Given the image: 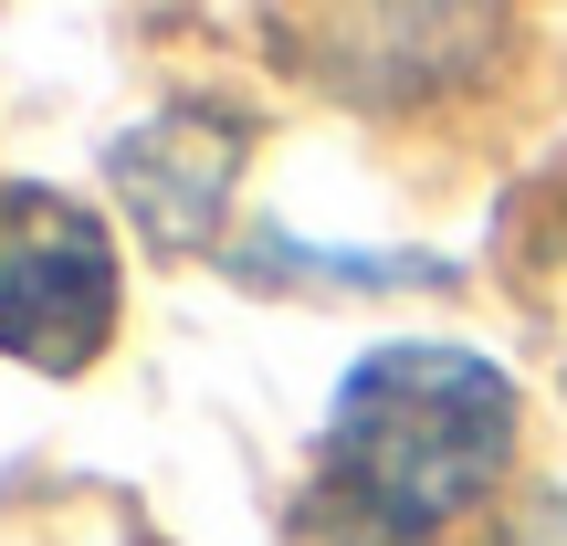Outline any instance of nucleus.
<instances>
[{
	"label": "nucleus",
	"instance_id": "nucleus-4",
	"mask_svg": "<svg viewBox=\"0 0 567 546\" xmlns=\"http://www.w3.org/2000/svg\"><path fill=\"white\" fill-rule=\"evenodd\" d=\"M505 546H567V484H557V494H536V505H526V526H515Z\"/></svg>",
	"mask_w": 567,
	"mask_h": 546
},
{
	"label": "nucleus",
	"instance_id": "nucleus-3",
	"mask_svg": "<svg viewBox=\"0 0 567 546\" xmlns=\"http://www.w3.org/2000/svg\"><path fill=\"white\" fill-rule=\"evenodd\" d=\"M231 168H243V116H210V105H179V116L137 126L116 147L126 210L147 222V243H200L221 189H231Z\"/></svg>",
	"mask_w": 567,
	"mask_h": 546
},
{
	"label": "nucleus",
	"instance_id": "nucleus-2",
	"mask_svg": "<svg viewBox=\"0 0 567 546\" xmlns=\"http://www.w3.org/2000/svg\"><path fill=\"white\" fill-rule=\"evenodd\" d=\"M116 326V243L63 189H0V347L74 379Z\"/></svg>",
	"mask_w": 567,
	"mask_h": 546
},
{
	"label": "nucleus",
	"instance_id": "nucleus-1",
	"mask_svg": "<svg viewBox=\"0 0 567 546\" xmlns=\"http://www.w3.org/2000/svg\"><path fill=\"white\" fill-rule=\"evenodd\" d=\"M515 389L463 347H379L337 389L326 473L379 536H431L505 473Z\"/></svg>",
	"mask_w": 567,
	"mask_h": 546
}]
</instances>
